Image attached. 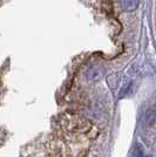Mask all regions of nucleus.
Instances as JSON below:
<instances>
[{"label": "nucleus", "mask_w": 156, "mask_h": 157, "mask_svg": "<svg viewBox=\"0 0 156 157\" xmlns=\"http://www.w3.org/2000/svg\"><path fill=\"white\" fill-rule=\"evenodd\" d=\"M121 4H122V8L126 12H133L138 7L140 0H122Z\"/></svg>", "instance_id": "obj_2"}, {"label": "nucleus", "mask_w": 156, "mask_h": 157, "mask_svg": "<svg viewBox=\"0 0 156 157\" xmlns=\"http://www.w3.org/2000/svg\"><path fill=\"white\" fill-rule=\"evenodd\" d=\"M102 74H103V69L100 66H91L86 72V78L89 81H98L101 78Z\"/></svg>", "instance_id": "obj_1"}]
</instances>
